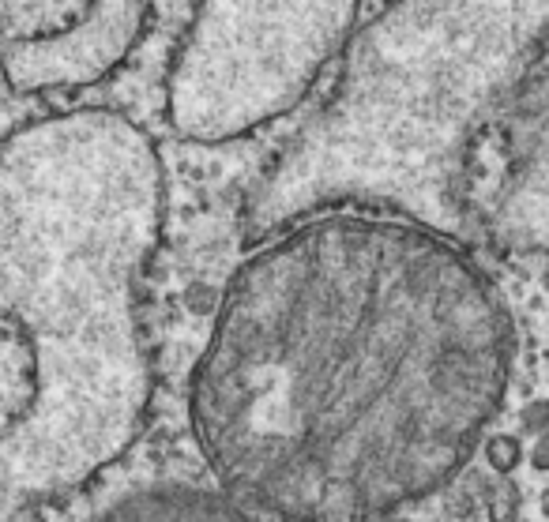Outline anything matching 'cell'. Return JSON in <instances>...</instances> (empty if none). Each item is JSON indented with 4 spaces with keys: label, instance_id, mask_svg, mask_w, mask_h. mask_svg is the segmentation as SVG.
<instances>
[{
    "label": "cell",
    "instance_id": "cell-1",
    "mask_svg": "<svg viewBox=\"0 0 549 522\" xmlns=\"http://www.w3.org/2000/svg\"><path fill=\"white\" fill-rule=\"evenodd\" d=\"M512 357V312L455 241L335 211L234 271L192 372V432L249 511L380 522L467 466Z\"/></svg>",
    "mask_w": 549,
    "mask_h": 522
},
{
    "label": "cell",
    "instance_id": "cell-2",
    "mask_svg": "<svg viewBox=\"0 0 549 522\" xmlns=\"http://www.w3.org/2000/svg\"><path fill=\"white\" fill-rule=\"evenodd\" d=\"M158 222L162 166L125 117L72 109L0 143V316L38 361V399L0 466L31 507L95 481L140 429L136 286Z\"/></svg>",
    "mask_w": 549,
    "mask_h": 522
},
{
    "label": "cell",
    "instance_id": "cell-9",
    "mask_svg": "<svg viewBox=\"0 0 549 522\" xmlns=\"http://www.w3.org/2000/svg\"><path fill=\"white\" fill-rule=\"evenodd\" d=\"M27 496L19 492V485L12 481V474L0 466V522H19V515L27 511Z\"/></svg>",
    "mask_w": 549,
    "mask_h": 522
},
{
    "label": "cell",
    "instance_id": "cell-3",
    "mask_svg": "<svg viewBox=\"0 0 549 522\" xmlns=\"http://www.w3.org/2000/svg\"><path fill=\"white\" fill-rule=\"evenodd\" d=\"M549 4H392L354 31L339 83L249 207L252 233L369 203L452 237L489 109L538 61Z\"/></svg>",
    "mask_w": 549,
    "mask_h": 522
},
{
    "label": "cell",
    "instance_id": "cell-10",
    "mask_svg": "<svg viewBox=\"0 0 549 522\" xmlns=\"http://www.w3.org/2000/svg\"><path fill=\"white\" fill-rule=\"evenodd\" d=\"M519 515V496L516 492H497L486 504V519L489 522H516Z\"/></svg>",
    "mask_w": 549,
    "mask_h": 522
},
{
    "label": "cell",
    "instance_id": "cell-4",
    "mask_svg": "<svg viewBox=\"0 0 549 522\" xmlns=\"http://www.w3.org/2000/svg\"><path fill=\"white\" fill-rule=\"evenodd\" d=\"M358 12V4H200L170 72L173 132L226 143L290 113Z\"/></svg>",
    "mask_w": 549,
    "mask_h": 522
},
{
    "label": "cell",
    "instance_id": "cell-8",
    "mask_svg": "<svg viewBox=\"0 0 549 522\" xmlns=\"http://www.w3.org/2000/svg\"><path fill=\"white\" fill-rule=\"evenodd\" d=\"M519 462H523V444H519L516 436H508V432L489 436L486 440V466L493 470V474H512V470H519Z\"/></svg>",
    "mask_w": 549,
    "mask_h": 522
},
{
    "label": "cell",
    "instance_id": "cell-12",
    "mask_svg": "<svg viewBox=\"0 0 549 522\" xmlns=\"http://www.w3.org/2000/svg\"><path fill=\"white\" fill-rule=\"evenodd\" d=\"M542 511H546V515H549V492H546V500H542Z\"/></svg>",
    "mask_w": 549,
    "mask_h": 522
},
{
    "label": "cell",
    "instance_id": "cell-6",
    "mask_svg": "<svg viewBox=\"0 0 549 522\" xmlns=\"http://www.w3.org/2000/svg\"><path fill=\"white\" fill-rule=\"evenodd\" d=\"M151 16L155 4H87V12L64 31L31 42H0V79L12 98L98 83L132 53Z\"/></svg>",
    "mask_w": 549,
    "mask_h": 522
},
{
    "label": "cell",
    "instance_id": "cell-11",
    "mask_svg": "<svg viewBox=\"0 0 549 522\" xmlns=\"http://www.w3.org/2000/svg\"><path fill=\"white\" fill-rule=\"evenodd\" d=\"M531 466L542 470V474H549V432H538V440H534L531 447Z\"/></svg>",
    "mask_w": 549,
    "mask_h": 522
},
{
    "label": "cell",
    "instance_id": "cell-5",
    "mask_svg": "<svg viewBox=\"0 0 549 522\" xmlns=\"http://www.w3.org/2000/svg\"><path fill=\"white\" fill-rule=\"evenodd\" d=\"M57 500L38 511V522H260L211 474L177 462H113Z\"/></svg>",
    "mask_w": 549,
    "mask_h": 522
},
{
    "label": "cell",
    "instance_id": "cell-7",
    "mask_svg": "<svg viewBox=\"0 0 549 522\" xmlns=\"http://www.w3.org/2000/svg\"><path fill=\"white\" fill-rule=\"evenodd\" d=\"M38 399V361L27 331L0 316V440L31 417Z\"/></svg>",
    "mask_w": 549,
    "mask_h": 522
}]
</instances>
